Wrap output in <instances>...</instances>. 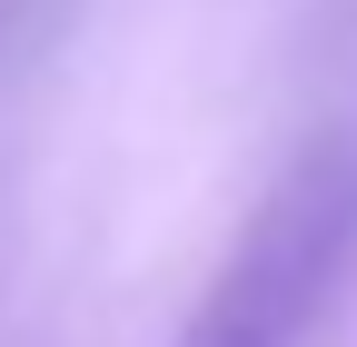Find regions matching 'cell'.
Here are the masks:
<instances>
[{
  "label": "cell",
  "mask_w": 357,
  "mask_h": 347,
  "mask_svg": "<svg viewBox=\"0 0 357 347\" xmlns=\"http://www.w3.org/2000/svg\"><path fill=\"white\" fill-rule=\"evenodd\" d=\"M337 238H347V199L328 179L288 189L248 229V248L218 268V288L199 298V318L178 327V347H298L307 318H318V298H328Z\"/></svg>",
  "instance_id": "1"
}]
</instances>
